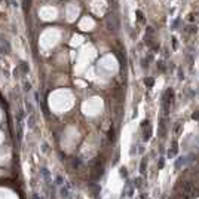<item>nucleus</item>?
<instances>
[{
  "instance_id": "0eeeda50",
  "label": "nucleus",
  "mask_w": 199,
  "mask_h": 199,
  "mask_svg": "<svg viewBox=\"0 0 199 199\" xmlns=\"http://www.w3.org/2000/svg\"><path fill=\"white\" fill-rule=\"evenodd\" d=\"M42 175L46 178V180H49V171H48L46 168H43V169H42Z\"/></svg>"
},
{
  "instance_id": "f257e3e1",
  "label": "nucleus",
  "mask_w": 199,
  "mask_h": 199,
  "mask_svg": "<svg viewBox=\"0 0 199 199\" xmlns=\"http://www.w3.org/2000/svg\"><path fill=\"white\" fill-rule=\"evenodd\" d=\"M181 190H183V193L186 195V196H195V187H193V184H192L190 181H183L181 183Z\"/></svg>"
},
{
  "instance_id": "39448f33",
  "label": "nucleus",
  "mask_w": 199,
  "mask_h": 199,
  "mask_svg": "<svg viewBox=\"0 0 199 199\" xmlns=\"http://www.w3.org/2000/svg\"><path fill=\"white\" fill-rule=\"evenodd\" d=\"M140 172L141 175H146V159L141 161V165H140Z\"/></svg>"
},
{
  "instance_id": "9d476101",
  "label": "nucleus",
  "mask_w": 199,
  "mask_h": 199,
  "mask_svg": "<svg viewBox=\"0 0 199 199\" xmlns=\"http://www.w3.org/2000/svg\"><path fill=\"white\" fill-rule=\"evenodd\" d=\"M57 184H63V177H57Z\"/></svg>"
},
{
  "instance_id": "f03ea898",
  "label": "nucleus",
  "mask_w": 199,
  "mask_h": 199,
  "mask_svg": "<svg viewBox=\"0 0 199 199\" xmlns=\"http://www.w3.org/2000/svg\"><path fill=\"white\" fill-rule=\"evenodd\" d=\"M186 162H187V161H186V157H178V159L175 161V169H180Z\"/></svg>"
},
{
  "instance_id": "423d86ee",
  "label": "nucleus",
  "mask_w": 199,
  "mask_h": 199,
  "mask_svg": "<svg viewBox=\"0 0 199 199\" xmlns=\"http://www.w3.org/2000/svg\"><path fill=\"white\" fill-rule=\"evenodd\" d=\"M119 174H120V177H123V178H128V171H126L125 167H122V168L119 169Z\"/></svg>"
},
{
  "instance_id": "6e6552de",
  "label": "nucleus",
  "mask_w": 199,
  "mask_h": 199,
  "mask_svg": "<svg viewBox=\"0 0 199 199\" xmlns=\"http://www.w3.org/2000/svg\"><path fill=\"white\" fill-rule=\"evenodd\" d=\"M59 193H61V196H63V198H68V190L67 189H61V192H59Z\"/></svg>"
},
{
  "instance_id": "20e7f679",
  "label": "nucleus",
  "mask_w": 199,
  "mask_h": 199,
  "mask_svg": "<svg viewBox=\"0 0 199 199\" xmlns=\"http://www.w3.org/2000/svg\"><path fill=\"white\" fill-rule=\"evenodd\" d=\"M141 184H143V177H137L135 180H134V187L135 189H140Z\"/></svg>"
},
{
  "instance_id": "7ed1b4c3",
  "label": "nucleus",
  "mask_w": 199,
  "mask_h": 199,
  "mask_svg": "<svg viewBox=\"0 0 199 199\" xmlns=\"http://www.w3.org/2000/svg\"><path fill=\"white\" fill-rule=\"evenodd\" d=\"M177 152H178V147H177V144H174V147L168 152V157H169V159H172V157L177 155Z\"/></svg>"
},
{
  "instance_id": "1a4fd4ad",
  "label": "nucleus",
  "mask_w": 199,
  "mask_h": 199,
  "mask_svg": "<svg viewBox=\"0 0 199 199\" xmlns=\"http://www.w3.org/2000/svg\"><path fill=\"white\" fill-rule=\"evenodd\" d=\"M163 165H165V159H163V157H162V159H161L159 162H157V167H159V168L162 169V168H163Z\"/></svg>"
}]
</instances>
